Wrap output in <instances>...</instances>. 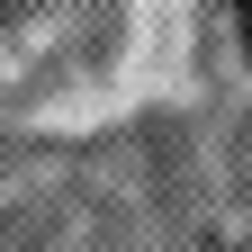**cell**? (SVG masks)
Segmentation results:
<instances>
[{
	"instance_id": "obj_1",
	"label": "cell",
	"mask_w": 252,
	"mask_h": 252,
	"mask_svg": "<svg viewBox=\"0 0 252 252\" xmlns=\"http://www.w3.org/2000/svg\"><path fill=\"white\" fill-rule=\"evenodd\" d=\"M18 9H36V0H0V18H18Z\"/></svg>"
},
{
	"instance_id": "obj_2",
	"label": "cell",
	"mask_w": 252,
	"mask_h": 252,
	"mask_svg": "<svg viewBox=\"0 0 252 252\" xmlns=\"http://www.w3.org/2000/svg\"><path fill=\"white\" fill-rule=\"evenodd\" d=\"M243 45H252V0H243Z\"/></svg>"
}]
</instances>
